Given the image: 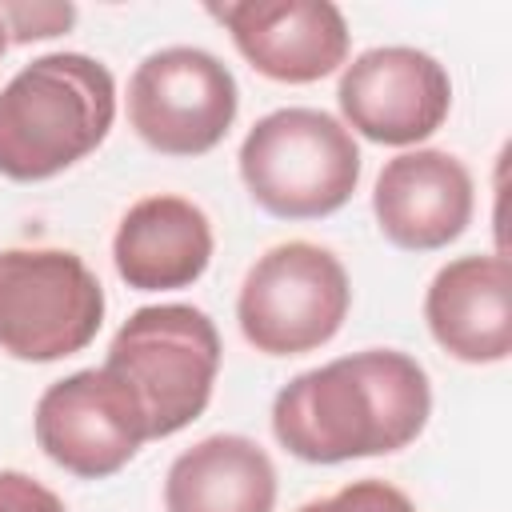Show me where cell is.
I'll list each match as a JSON object with an SVG mask.
<instances>
[{
	"instance_id": "cell-10",
	"label": "cell",
	"mask_w": 512,
	"mask_h": 512,
	"mask_svg": "<svg viewBox=\"0 0 512 512\" xmlns=\"http://www.w3.org/2000/svg\"><path fill=\"white\" fill-rule=\"evenodd\" d=\"M236 52L268 80L312 84L348 64V20L328 0H232L208 8Z\"/></svg>"
},
{
	"instance_id": "cell-13",
	"label": "cell",
	"mask_w": 512,
	"mask_h": 512,
	"mask_svg": "<svg viewBox=\"0 0 512 512\" xmlns=\"http://www.w3.org/2000/svg\"><path fill=\"white\" fill-rule=\"evenodd\" d=\"M212 220L200 204L160 192L136 200L112 236V264L120 280L136 292L188 288L208 272L212 260Z\"/></svg>"
},
{
	"instance_id": "cell-2",
	"label": "cell",
	"mask_w": 512,
	"mask_h": 512,
	"mask_svg": "<svg viewBox=\"0 0 512 512\" xmlns=\"http://www.w3.org/2000/svg\"><path fill=\"white\" fill-rule=\"evenodd\" d=\"M116 120V80L84 52H48L0 88V176L52 180L96 152Z\"/></svg>"
},
{
	"instance_id": "cell-11",
	"label": "cell",
	"mask_w": 512,
	"mask_h": 512,
	"mask_svg": "<svg viewBox=\"0 0 512 512\" xmlns=\"http://www.w3.org/2000/svg\"><path fill=\"white\" fill-rule=\"evenodd\" d=\"M372 212L388 244L404 252H436L460 240L472 224L476 184L460 156L444 148H412L380 168Z\"/></svg>"
},
{
	"instance_id": "cell-6",
	"label": "cell",
	"mask_w": 512,
	"mask_h": 512,
	"mask_svg": "<svg viewBox=\"0 0 512 512\" xmlns=\"http://www.w3.org/2000/svg\"><path fill=\"white\" fill-rule=\"evenodd\" d=\"M348 308L352 284L344 264L312 240H288L256 256L236 296L240 332L264 356L324 348L344 328Z\"/></svg>"
},
{
	"instance_id": "cell-5",
	"label": "cell",
	"mask_w": 512,
	"mask_h": 512,
	"mask_svg": "<svg viewBox=\"0 0 512 512\" xmlns=\"http://www.w3.org/2000/svg\"><path fill=\"white\" fill-rule=\"evenodd\" d=\"M104 288L68 248L0 252V352L52 364L84 352L104 324Z\"/></svg>"
},
{
	"instance_id": "cell-7",
	"label": "cell",
	"mask_w": 512,
	"mask_h": 512,
	"mask_svg": "<svg viewBox=\"0 0 512 512\" xmlns=\"http://www.w3.org/2000/svg\"><path fill=\"white\" fill-rule=\"evenodd\" d=\"M240 112L232 68L192 44L148 52L128 80V124L160 156L212 152Z\"/></svg>"
},
{
	"instance_id": "cell-17",
	"label": "cell",
	"mask_w": 512,
	"mask_h": 512,
	"mask_svg": "<svg viewBox=\"0 0 512 512\" xmlns=\"http://www.w3.org/2000/svg\"><path fill=\"white\" fill-rule=\"evenodd\" d=\"M0 512H68V508L48 484L32 480L28 472L0 468Z\"/></svg>"
},
{
	"instance_id": "cell-9",
	"label": "cell",
	"mask_w": 512,
	"mask_h": 512,
	"mask_svg": "<svg viewBox=\"0 0 512 512\" xmlns=\"http://www.w3.org/2000/svg\"><path fill=\"white\" fill-rule=\"evenodd\" d=\"M340 124L376 144H420L452 108L448 68L408 44H380L344 64L336 84Z\"/></svg>"
},
{
	"instance_id": "cell-12",
	"label": "cell",
	"mask_w": 512,
	"mask_h": 512,
	"mask_svg": "<svg viewBox=\"0 0 512 512\" xmlns=\"http://www.w3.org/2000/svg\"><path fill=\"white\" fill-rule=\"evenodd\" d=\"M424 320L432 340L464 364H500L512 352V264L504 252L448 260L428 292Z\"/></svg>"
},
{
	"instance_id": "cell-8",
	"label": "cell",
	"mask_w": 512,
	"mask_h": 512,
	"mask_svg": "<svg viewBox=\"0 0 512 512\" xmlns=\"http://www.w3.org/2000/svg\"><path fill=\"white\" fill-rule=\"evenodd\" d=\"M32 432L40 452L80 480L116 476L152 440L140 396L108 364L48 384L36 400Z\"/></svg>"
},
{
	"instance_id": "cell-4",
	"label": "cell",
	"mask_w": 512,
	"mask_h": 512,
	"mask_svg": "<svg viewBox=\"0 0 512 512\" xmlns=\"http://www.w3.org/2000/svg\"><path fill=\"white\" fill-rule=\"evenodd\" d=\"M104 364L140 396L148 436L164 440L204 416L220 372V332L192 304H148L116 328Z\"/></svg>"
},
{
	"instance_id": "cell-16",
	"label": "cell",
	"mask_w": 512,
	"mask_h": 512,
	"mask_svg": "<svg viewBox=\"0 0 512 512\" xmlns=\"http://www.w3.org/2000/svg\"><path fill=\"white\" fill-rule=\"evenodd\" d=\"M296 512H416V504L388 480H352L344 484L340 492L332 496H320V500H308L300 504Z\"/></svg>"
},
{
	"instance_id": "cell-3",
	"label": "cell",
	"mask_w": 512,
	"mask_h": 512,
	"mask_svg": "<svg viewBox=\"0 0 512 512\" xmlns=\"http://www.w3.org/2000/svg\"><path fill=\"white\" fill-rule=\"evenodd\" d=\"M248 196L280 220H320L340 212L360 184L356 136L320 108H276L240 144Z\"/></svg>"
},
{
	"instance_id": "cell-1",
	"label": "cell",
	"mask_w": 512,
	"mask_h": 512,
	"mask_svg": "<svg viewBox=\"0 0 512 512\" xmlns=\"http://www.w3.org/2000/svg\"><path fill=\"white\" fill-rule=\"evenodd\" d=\"M428 416V372L400 348H364L308 368L272 400L276 440L308 464L400 452L424 432Z\"/></svg>"
},
{
	"instance_id": "cell-18",
	"label": "cell",
	"mask_w": 512,
	"mask_h": 512,
	"mask_svg": "<svg viewBox=\"0 0 512 512\" xmlns=\"http://www.w3.org/2000/svg\"><path fill=\"white\" fill-rule=\"evenodd\" d=\"M8 52V28H4V20H0V56Z\"/></svg>"
},
{
	"instance_id": "cell-15",
	"label": "cell",
	"mask_w": 512,
	"mask_h": 512,
	"mask_svg": "<svg viewBox=\"0 0 512 512\" xmlns=\"http://www.w3.org/2000/svg\"><path fill=\"white\" fill-rule=\"evenodd\" d=\"M0 20L8 28V44L52 40L76 24V4L60 0H0Z\"/></svg>"
},
{
	"instance_id": "cell-14",
	"label": "cell",
	"mask_w": 512,
	"mask_h": 512,
	"mask_svg": "<svg viewBox=\"0 0 512 512\" xmlns=\"http://www.w3.org/2000/svg\"><path fill=\"white\" fill-rule=\"evenodd\" d=\"M276 464L240 432H216L184 448L164 476V512H272Z\"/></svg>"
}]
</instances>
